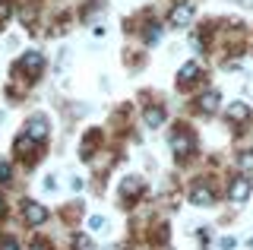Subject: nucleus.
Wrapping results in <instances>:
<instances>
[{
    "label": "nucleus",
    "instance_id": "14",
    "mask_svg": "<svg viewBox=\"0 0 253 250\" xmlns=\"http://www.w3.org/2000/svg\"><path fill=\"white\" fill-rule=\"evenodd\" d=\"M241 168L244 171H253V152H241Z\"/></svg>",
    "mask_w": 253,
    "mask_h": 250
},
{
    "label": "nucleus",
    "instance_id": "20",
    "mask_svg": "<svg viewBox=\"0 0 253 250\" xmlns=\"http://www.w3.org/2000/svg\"><path fill=\"white\" fill-rule=\"evenodd\" d=\"M0 212H3V203H0Z\"/></svg>",
    "mask_w": 253,
    "mask_h": 250
},
{
    "label": "nucleus",
    "instance_id": "2",
    "mask_svg": "<svg viewBox=\"0 0 253 250\" xmlns=\"http://www.w3.org/2000/svg\"><path fill=\"white\" fill-rule=\"evenodd\" d=\"M228 197H231V203H244L250 197V177H234L231 187H228Z\"/></svg>",
    "mask_w": 253,
    "mask_h": 250
},
{
    "label": "nucleus",
    "instance_id": "13",
    "mask_svg": "<svg viewBox=\"0 0 253 250\" xmlns=\"http://www.w3.org/2000/svg\"><path fill=\"white\" fill-rule=\"evenodd\" d=\"M73 247L76 250H92V244H89V238H85V234H76V238H73Z\"/></svg>",
    "mask_w": 253,
    "mask_h": 250
},
{
    "label": "nucleus",
    "instance_id": "11",
    "mask_svg": "<svg viewBox=\"0 0 253 250\" xmlns=\"http://www.w3.org/2000/svg\"><path fill=\"white\" fill-rule=\"evenodd\" d=\"M196 73H200V67L196 64H184V70H180V85H190L196 80Z\"/></svg>",
    "mask_w": 253,
    "mask_h": 250
},
{
    "label": "nucleus",
    "instance_id": "10",
    "mask_svg": "<svg viewBox=\"0 0 253 250\" xmlns=\"http://www.w3.org/2000/svg\"><path fill=\"white\" fill-rule=\"evenodd\" d=\"M200 108H203L206 114H212V111L218 108V95H215V92H206V95L200 98Z\"/></svg>",
    "mask_w": 253,
    "mask_h": 250
},
{
    "label": "nucleus",
    "instance_id": "12",
    "mask_svg": "<svg viewBox=\"0 0 253 250\" xmlns=\"http://www.w3.org/2000/svg\"><path fill=\"white\" fill-rule=\"evenodd\" d=\"M139 190H142V184L136 181V177H130V181H124V197H136Z\"/></svg>",
    "mask_w": 253,
    "mask_h": 250
},
{
    "label": "nucleus",
    "instance_id": "9",
    "mask_svg": "<svg viewBox=\"0 0 253 250\" xmlns=\"http://www.w3.org/2000/svg\"><path fill=\"white\" fill-rule=\"evenodd\" d=\"M165 121V108H146V124H149V127H158V124H162Z\"/></svg>",
    "mask_w": 253,
    "mask_h": 250
},
{
    "label": "nucleus",
    "instance_id": "1",
    "mask_svg": "<svg viewBox=\"0 0 253 250\" xmlns=\"http://www.w3.org/2000/svg\"><path fill=\"white\" fill-rule=\"evenodd\" d=\"M168 22H171V26H190V22H193V3H177L171 10Z\"/></svg>",
    "mask_w": 253,
    "mask_h": 250
},
{
    "label": "nucleus",
    "instance_id": "5",
    "mask_svg": "<svg viewBox=\"0 0 253 250\" xmlns=\"http://www.w3.org/2000/svg\"><path fill=\"white\" fill-rule=\"evenodd\" d=\"M26 133H29V139H35V143H44V136H47V124H44V117H32L29 127H26Z\"/></svg>",
    "mask_w": 253,
    "mask_h": 250
},
{
    "label": "nucleus",
    "instance_id": "3",
    "mask_svg": "<svg viewBox=\"0 0 253 250\" xmlns=\"http://www.w3.org/2000/svg\"><path fill=\"white\" fill-rule=\"evenodd\" d=\"M22 215H26L29 225H42L47 218V209L42 206V203H26V206H22Z\"/></svg>",
    "mask_w": 253,
    "mask_h": 250
},
{
    "label": "nucleus",
    "instance_id": "17",
    "mask_svg": "<svg viewBox=\"0 0 253 250\" xmlns=\"http://www.w3.org/2000/svg\"><path fill=\"white\" fill-rule=\"evenodd\" d=\"M6 16H10V0H0V26L6 22Z\"/></svg>",
    "mask_w": 253,
    "mask_h": 250
},
{
    "label": "nucleus",
    "instance_id": "8",
    "mask_svg": "<svg viewBox=\"0 0 253 250\" xmlns=\"http://www.w3.org/2000/svg\"><path fill=\"white\" fill-rule=\"evenodd\" d=\"M228 117L237 121V124L247 121V117H250V105H247V101H234V105H228Z\"/></svg>",
    "mask_w": 253,
    "mask_h": 250
},
{
    "label": "nucleus",
    "instance_id": "6",
    "mask_svg": "<svg viewBox=\"0 0 253 250\" xmlns=\"http://www.w3.org/2000/svg\"><path fill=\"white\" fill-rule=\"evenodd\" d=\"M171 146H174V152H177V155H190V152H193V136H190V133H174L171 136Z\"/></svg>",
    "mask_w": 253,
    "mask_h": 250
},
{
    "label": "nucleus",
    "instance_id": "18",
    "mask_svg": "<svg viewBox=\"0 0 253 250\" xmlns=\"http://www.w3.org/2000/svg\"><path fill=\"white\" fill-rule=\"evenodd\" d=\"M0 250H19V244L13 238H0Z\"/></svg>",
    "mask_w": 253,
    "mask_h": 250
},
{
    "label": "nucleus",
    "instance_id": "16",
    "mask_svg": "<svg viewBox=\"0 0 253 250\" xmlns=\"http://www.w3.org/2000/svg\"><path fill=\"white\" fill-rule=\"evenodd\" d=\"M158 35H162V29H158L155 22H152V26L146 29V42H158Z\"/></svg>",
    "mask_w": 253,
    "mask_h": 250
},
{
    "label": "nucleus",
    "instance_id": "7",
    "mask_svg": "<svg viewBox=\"0 0 253 250\" xmlns=\"http://www.w3.org/2000/svg\"><path fill=\"white\" fill-rule=\"evenodd\" d=\"M190 203H193V206H212V190L203 187V184H196L193 190H190Z\"/></svg>",
    "mask_w": 253,
    "mask_h": 250
},
{
    "label": "nucleus",
    "instance_id": "15",
    "mask_svg": "<svg viewBox=\"0 0 253 250\" xmlns=\"http://www.w3.org/2000/svg\"><path fill=\"white\" fill-rule=\"evenodd\" d=\"M89 225H92V231H105L108 228V222H105V218H98V215H92Z\"/></svg>",
    "mask_w": 253,
    "mask_h": 250
},
{
    "label": "nucleus",
    "instance_id": "4",
    "mask_svg": "<svg viewBox=\"0 0 253 250\" xmlns=\"http://www.w3.org/2000/svg\"><path fill=\"white\" fill-rule=\"evenodd\" d=\"M42 67H44V57L38 51H26V57H22V70H26L29 76H38L42 73Z\"/></svg>",
    "mask_w": 253,
    "mask_h": 250
},
{
    "label": "nucleus",
    "instance_id": "19",
    "mask_svg": "<svg viewBox=\"0 0 253 250\" xmlns=\"http://www.w3.org/2000/svg\"><path fill=\"white\" fill-rule=\"evenodd\" d=\"M6 181H10V165L0 162V184H6Z\"/></svg>",
    "mask_w": 253,
    "mask_h": 250
}]
</instances>
